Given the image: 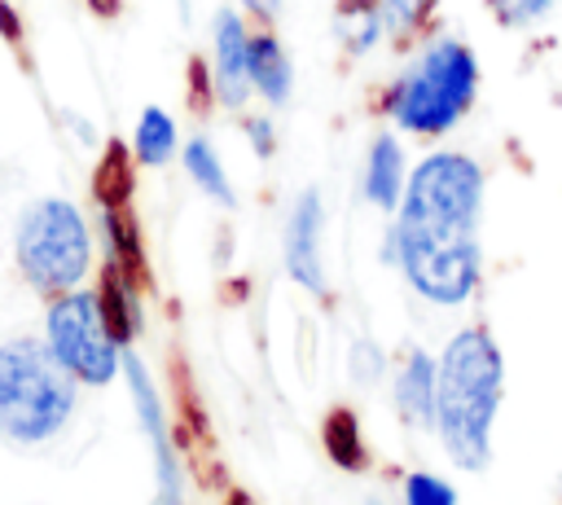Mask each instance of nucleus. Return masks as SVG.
Segmentation results:
<instances>
[{"label":"nucleus","mask_w":562,"mask_h":505,"mask_svg":"<svg viewBox=\"0 0 562 505\" xmlns=\"http://www.w3.org/2000/svg\"><path fill=\"white\" fill-rule=\"evenodd\" d=\"M479 211L483 167L457 149L426 154L408 171L395 224L382 237V263H395L426 303L461 307L483 277Z\"/></svg>","instance_id":"nucleus-1"},{"label":"nucleus","mask_w":562,"mask_h":505,"mask_svg":"<svg viewBox=\"0 0 562 505\" xmlns=\"http://www.w3.org/2000/svg\"><path fill=\"white\" fill-rule=\"evenodd\" d=\"M487 9H492V18H496L505 31H527V26H536L540 18H549L553 0H487Z\"/></svg>","instance_id":"nucleus-19"},{"label":"nucleus","mask_w":562,"mask_h":505,"mask_svg":"<svg viewBox=\"0 0 562 505\" xmlns=\"http://www.w3.org/2000/svg\"><path fill=\"white\" fill-rule=\"evenodd\" d=\"M334 31L342 53L364 57L386 40L382 31V0H334Z\"/></svg>","instance_id":"nucleus-13"},{"label":"nucleus","mask_w":562,"mask_h":505,"mask_svg":"<svg viewBox=\"0 0 562 505\" xmlns=\"http://www.w3.org/2000/svg\"><path fill=\"white\" fill-rule=\"evenodd\" d=\"M13 259L22 277L44 294L79 290L92 268V233L75 202L35 198L13 228Z\"/></svg>","instance_id":"nucleus-5"},{"label":"nucleus","mask_w":562,"mask_h":505,"mask_svg":"<svg viewBox=\"0 0 562 505\" xmlns=\"http://www.w3.org/2000/svg\"><path fill=\"white\" fill-rule=\"evenodd\" d=\"M101 299V312H105V325L119 343H132V334L140 329V307H136V281L123 272V268H105V281L97 290Z\"/></svg>","instance_id":"nucleus-14"},{"label":"nucleus","mask_w":562,"mask_h":505,"mask_svg":"<svg viewBox=\"0 0 562 505\" xmlns=\"http://www.w3.org/2000/svg\"><path fill=\"white\" fill-rule=\"evenodd\" d=\"M44 343L75 382L105 386L123 364V343L110 334L97 290H66L48 303Z\"/></svg>","instance_id":"nucleus-6"},{"label":"nucleus","mask_w":562,"mask_h":505,"mask_svg":"<svg viewBox=\"0 0 562 505\" xmlns=\"http://www.w3.org/2000/svg\"><path fill=\"white\" fill-rule=\"evenodd\" d=\"M347 364H351V373H356V382H373V378H382V351L369 343V338H360V343H351V356H347Z\"/></svg>","instance_id":"nucleus-22"},{"label":"nucleus","mask_w":562,"mask_h":505,"mask_svg":"<svg viewBox=\"0 0 562 505\" xmlns=\"http://www.w3.org/2000/svg\"><path fill=\"white\" fill-rule=\"evenodd\" d=\"M184 171H189V180H193L211 202H220V206H233V202H237V193H233V184H228V171H224V162H220V154H215V145H211L206 136H193V141L184 145Z\"/></svg>","instance_id":"nucleus-16"},{"label":"nucleus","mask_w":562,"mask_h":505,"mask_svg":"<svg viewBox=\"0 0 562 505\" xmlns=\"http://www.w3.org/2000/svg\"><path fill=\"white\" fill-rule=\"evenodd\" d=\"M435 9L439 0H382V31L395 48L417 44L430 26H435Z\"/></svg>","instance_id":"nucleus-17"},{"label":"nucleus","mask_w":562,"mask_h":505,"mask_svg":"<svg viewBox=\"0 0 562 505\" xmlns=\"http://www.w3.org/2000/svg\"><path fill=\"white\" fill-rule=\"evenodd\" d=\"M88 4H92V9H97V13H101V18H110V13H114V9H119V0H88Z\"/></svg>","instance_id":"nucleus-26"},{"label":"nucleus","mask_w":562,"mask_h":505,"mask_svg":"<svg viewBox=\"0 0 562 505\" xmlns=\"http://www.w3.org/2000/svg\"><path fill=\"white\" fill-rule=\"evenodd\" d=\"M408 184V167H404V145L395 141V132H378L369 141L364 154V198L378 211H395Z\"/></svg>","instance_id":"nucleus-10"},{"label":"nucleus","mask_w":562,"mask_h":505,"mask_svg":"<svg viewBox=\"0 0 562 505\" xmlns=\"http://www.w3.org/2000/svg\"><path fill=\"white\" fill-rule=\"evenodd\" d=\"M75 413V378L48 343L13 338L0 347V430L13 444L53 439Z\"/></svg>","instance_id":"nucleus-4"},{"label":"nucleus","mask_w":562,"mask_h":505,"mask_svg":"<svg viewBox=\"0 0 562 505\" xmlns=\"http://www.w3.org/2000/svg\"><path fill=\"white\" fill-rule=\"evenodd\" d=\"M246 70H250V88H255L268 105H285V101H290V92H294V70H290V57H285L281 40L272 35V26H255V31H250Z\"/></svg>","instance_id":"nucleus-11"},{"label":"nucleus","mask_w":562,"mask_h":505,"mask_svg":"<svg viewBox=\"0 0 562 505\" xmlns=\"http://www.w3.org/2000/svg\"><path fill=\"white\" fill-rule=\"evenodd\" d=\"M127 193H132L127 154H123V145H110L101 167H97V202L101 206H127Z\"/></svg>","instance_id":"nucleus-18"},{"label":"nucleus","mask_w":562,"mask_h":505,"mask_svg":"<svg viewBox=\"0 0 562 505\" xmlns=\"http://www.w3.org/2000/svg\"><path fill=\"white\" fill-rule=\"evenodd\" d=\"M241 127H246L255 154H259V158H272V149H277V127H272V119H263V114H246Z\"/></svg>","instance_id":"nucleus-23"},{"label":"nucleus","mask_w":562,"mask_h":505,"mask_svg":"<svg viewBox=\"0 0 562 505\" xmlns=\"http://www.w3.org/2000/svg\"><path fill=\"white\" fill-rule=\"evenodd\" d=\"M0 31H4L9 40H18V35H22V22L13 18V9H9V0H0Z\"/></svg>","instance_id":"nucleus-25"},{"label":"nucleus","mask_w":562,"mask_h":505,"mask_svg":"<svg viewBox=\"0 0 562 505\" xmlns=\"http://www.w3.org/2000/svg\"><path fill=\"white\" fill-rule=\"evenodd\" d=\"M505 391V360L483 325H465L435 360V430L452 465L483 470L492 461V426Z\"/></svg>","instance_id":"nucleus-2"},{"label":"nucleus","mask_w":562,"mask_h":505,"mask_svg":"<svg viewBox=\"0 0 562 505\" xmlns=\"http://www.w3.org/2000/svg\"><path fill=\"white\" fill-rule=\"evenodd\" d=\"M325 444H329V452L338 457V465H360V461H364V452H360V435H356V422H351L347 413L329 417V426H325Z\"/></svg>","instance_id":"nucleus-21"},{"label":"nucleus","mask_w":562,"mask_h":505,"mask_svg":"<svg viewBox=\"0 0 562 505\" xmlns=\"http://www.w3.org/2000/svg\"><path fill=\"white\" fill-rule=\"evenodd\" d=\"M395 408L408 426H435V360L413 347L395 373Z\"/></svg>","instance_id":"nucleus-12"},{"label":"nucleus","mask_w":562,"mask_h":505,"mask_svg":"<svg viewBox=\"0 0 562 505\" xmlns=\"http://www.w3.org/2000/svg\"><path fill=\"white\" fill-rule=\"evenodd\" d=\"M479 97V57L465 40H430L417 61L382 92V110L386 119H395V127L413 132V136H443L452 132L470 105Z\"/></svg>","instance_id":"nucleus-3"},{"label":"nucleus","mask_w":562,"mask_h":505,"mask_svg":"<svg viewBox=\"0 0 562 505\" xmlns=\"http://www.w3.org/2000/svg\"><path fill=\"white\" fill-rule=\"evenodd\" d=\"M171 154H176V123H171V114L158 110V105H145L140 119H136V132H132V158L140 167H162V162H171Z\"/></svg>","instance_id":"nucleus-15"},{"label":"nucleus","mask_w":562,"mask_h":505,"mask_svg":"<svg viewBox=\"0 0 562 505\" xmlns=\"http://www.w3.org/2000/svg\"><path fill=\"white\" fill-rule=\"evenodd\" d=\"M246 53H250V26L237 9H220L215 26H211V88L215 101L228 110H241L250 88V70H246Z\"/></svg>","instance_id":"nucleus-8"},{"label":"nucleus","mask_w":562,"mask_h":505,"mask_svg":"<svg viewBox=\"0 0 562 505\" xmlns=\"http://www.w3.org/2000/svg\"><path fill=\"white\" fill-rule=\"evenodd\" d=\"M321 228H325V206H321V189H303L290 206L285 220V237H281V259L294 285L325 294V263H321Z\"/></svg>","instance_id":"nucleus-7"},{"label":"nucleus","mask_w":562,"mask_h":505,"mask_svg":"<svg viewBox=\"0 0 562 505\" xmlns=\"http://www.w3.org/2000/svg\"><path fill=\"white\" fill-rule=\"evenodd\" d=\"M123 373H127V386H132V400H136V417H140V430L149 435L154 444V465H158V492L162 501L158 505H180V470H176V452H171V439H167V417H162V400L145 373V364L136 356H123Z\"/></svg>","instance_id":"nucleus-9"},{"label":"nucleus","mask_w":562,"mask_h":505,"mask_svg":"<svg viewBox=\"0 0 562 505\" xmlns=\"http://www.w3.org/2000/svg\"><path fill=\"white\" fill-rule=\"evenodd\" d=\"M246 9V18H255L259 26H272L281 18V0H237Z\"/></svg>","instance_id":"nucleus-24"},{"label":"nucleus","mask_w":562,"mask_h":505,"mask_svg":"<svg viewBox=\"0 0 562 505\" xmlns=\"http://www.w3.org/2000/svg\"><path fill=\"white\" fill-rule=\"evenodd\" d=\"M404 505H457V492H452V483H443L439 474L417 470V474H408V483H404Z\"/></svg>","instance_id":"nucleus-20"}]
</instances>
